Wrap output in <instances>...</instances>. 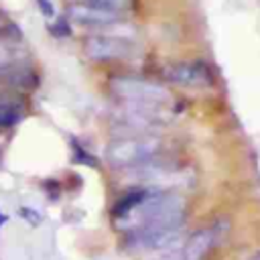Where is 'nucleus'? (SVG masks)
Here are the masks:
<instances>
[{"instance_id": "nucleus-13", "label": "nucleus", "mask_w": 260, "mask_h": 260, "mask_svg": "<svg viewBox=\"0 0 260 260\" xmlns=\"http://www.w3.org/2000/svg\"><path fill=\"white\" fill-rule=\"evenodd\" d=\"M0 108H24V100L18 91L0 87Z\"/></svg>"}, {"instance_id": "nucleus-12", "label": "nucleus", "mask_w": 260, "mask_h": 260, "mask_svg": "<svg viewBox=\"0 0 260 260\" xmlns=\"http://www.w3.org/2000/svg\"><path fill=\"white\" fill-rule=\"evenodd\" d=\"M24 108H0V128H12L22 120Z\"/></svg>"}, {"instance_id": "nucleus-16", "label": "nucleus", "mask_w": 260, "mask_h": 260, "mask_svg": "<svg viewBox=\"0 0 260 260\" xmlns=\"http://www.w3.org/2000/svg\"><path fill=\"white\" fill-rule=\"evenodd\" d=\"M51 30H53L55 37H67V35H69V26H67L65 20H59V24L51 26Z\"/></svg>"}, {"instance_id": "nucleus-9", "label": "nucleus", "mask_w": 260, "mask_h": 260, "mask_svg": "<svg viewBox=\"0 0 260 260\" xmlns=\"http://www.w3.org/2000/svg\"><path fill=\"white\" fill-rule=\"evenodd\" d=\"M28 59V49L16 35H2L0 37V69L10 67L16 63H24Z\"/></svg>"}, {"instance_id": "nucleus-8", "label": "nucleus", "mask_w": 260, "mask_h": 260, "mask_svg": "<svg viewBox=\"0 0 260 260\" xmlns=\"http://www.w3.org/2000/svg\"><path fill=\"white\" fill-rule=\"evenodd\" d=\"M37 85H39V73L26 61L0 69V87L4 89L22 93V91L35 89Z\"/></svg>"}, {"instance_id": "nucleus-3", "label": "nucleus", "mask_w": 260, "mask_h": 260, "mask_svg": "<svg viewBox=\"0 0 260 260\" xmlns=\"http://www.w3.org/2000/svg\"><path fill=\"white\" fill-rule=\"evenodd\" d=\"M165 106H142V104H126L120 102V106L112 112V126L116 130H122L124 134H148L156 128L165 126Z\"/></svg>"}, {"instance_id": "nucleus-6", "label": "nucleus", "mask_w": 260, "mask_h": 260, "mask_svg": "<svg viewBox=\"0 0 260 260\" xmlns=\"http://www.w3.org/2000/svg\"><path fill=\"white\" fill-rule=\"evenodd\" d=\"M83 51L91 61L108 63V61H120L132 53L130 41L122 37L112 35H89L83 41Z\"/></svg>"}, {"instance_id": "nucleus-5", "label": "nucleus", "mask_w": 260, "mask_h": 260, "mask_svg": "<svg viewBox=\"0 0 260 260\" xmlns=\"http://www.w3.org/2000/svg\"><path fill=\"white\" fill-rule=\"evenodd\" d=\"M162 75L169 83L185 87V89H207L215 81L211 67L205 61H199V59L171 63V65L165 67Z\"/></svg>"}, {"instance_id": "nucleus-7", "label": "nucleus", "mask_w": 260, "mask_h": 260, "mask_svg": "<svg viewBox=\"0 0 260 260\" xmlns=\"http://www.w3.org/2000/svg\"><path fill=\"white\" fill-rule=\"evenodd\" d=\"M67 18L81 24V26H89V28H104L110 24H116L120 20L118 12H110V10H102L95 6H89L85 2H73L67 8Z\"/></svg>"}, {"instance_id": "nucleus-2", "label": "nucleus", "mask_w": 260, "mask_h": 260, "mask_svg": "<svg viewBox=\"0 0 260 260\" xmlns=\"http://www.w3.org/2000/svg\"><path fill=\"white\" fill-rule=\"evenodd\" d=\"M108 87L114 98L126 104L167 106L171 100V93L162 83L138 75H116L110 79Z\"/></svg>"}, {"instance_id": "nucleus-1", "label": "nucleus", "mask_w": 260, "mask_h": 260, "mask_svg": "<svg viewBox=\"0 0 260 260\" xmlns=\"http://www.w3.org/2000/svg\"><path fill=\"white\" fill-rule=\"evenodd\" d=\"M165 140L156 132L124 134L114 138L106 148V160L116 171H132L160 156Z\"/></svg>"}, {"instance_id": "nucleus-17", "label": "nucleus", "mask_w": 260, "mask_h": 260, "mask_svg": "<svg viewBox=\"0 0 260 260\" xmlns=\"http://www.w3.org/2000/svg\"><path fill=\"white\" fill-rule=\"evenodd\" d=\"M248 260H260V250H258V252H256V254H252V256H250V258H248Z\"/></svg>"}, {"instance_id": "nucleus-14", "label": "nucleus", "mask_w": 260, "mask_h": 260, "mask_svg": "<svg viewBox=\"0 0 260 260\" xmlns=\"http://www.w3.org/2000/svg\"><path fill=\"white\" fill-rule=\"evenodd\" d=\"M37 6H39V10H41V12H43L47 18L55 16V8H53L51 0H37Z\"/></svg>"}, {"instance_id": "nucleus-10", "label": "nucleus", "mask_w": 260, "mask_h": 260, "mask_svg": "<svg viewBox=\"0 0 260 260\" xmlns=\"http://www.w3.org/2000/svg\"><path fill=\"white\" fill-rule=\"evenodd\" d=\"M213 236H215V228L197 230L185 244L183 260H201L209 252V248L213 246Z\"/></svg>"}, {"instance_id": "nucleus-15", "label": "nucleus", "mask_w": 260, "mask_h": 260, "mask_svg": "<svg viewBox=\"0 0 260 260\" xmlns=\"http://www.w3.org/2000/svg\"><path fill=\"white\" fill-rule=\"evenodd\" d=\"M20 217H26L32 225H37V223L41 221L39 213H35V209H30V207H20Z\"/></svg>"}, {"instance_id": "nucleus-4", "label": "nucleus", "mask_w": 260, "mask_h": 260, "mask_svg": "<svg viewBox=\"0 0 260 260\" xmlns=\"http://www.w3.org/2000/svg\"><path fill=\"white\" fill-rule=\"evenodd\" d=\"M185 228V221H169V223H154L142 225L126 232L124 244L134 252H152L162 250L175 244Z\"/></svg>"}, {"instance_id": "nucleus-11", "label": "nucleus", "mask_w": 260, "mask_h": 260, "mask_svg": "<svg viewBox=\"0 0 260 260\" xmlns=\"http://www.w3.org/2000/svg\"><path fill=\"white\" fill-rule=\"evenodd\" d=\"M85 4L89 6H95V8H102V10H110V12H124L130 8L132 0H83Z\"/></svg>"}, {"instance_id": "nucleus-18", "label": "nucleus", "mask_w": 260, "mask_h": 260, "mask_svg": "<svg viewBox=\"0 0 260 260\" xmlns=\"http://www.w3.org/2000/svg\"><path fill=\"white\" fill-rule=\"evenodd\" d=\"M6 219H8V217H6V215H4V213H2V211H0V225H2V223H4V221H6Z\"/></svg>"}]
</instances>
